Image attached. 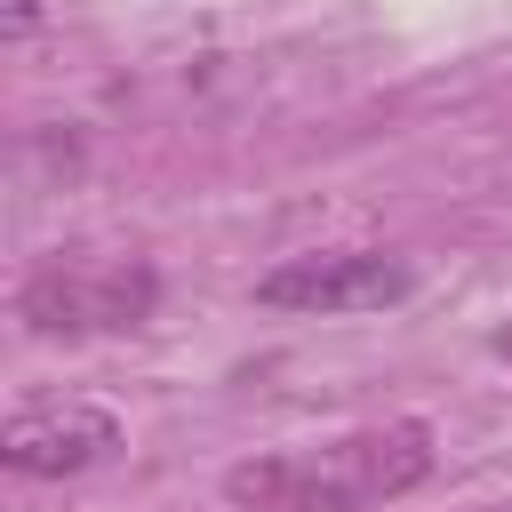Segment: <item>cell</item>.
Returning a JSON list of instances; mask_svg holds the SVG:
<instances>
[{
  "instance_id": "6da1fadb",
  "label": "cell",
  "mask_w": 512,
  "mask_h": 512,
  "mask_svg": "<svg viewBox=\"0 0 512 512\" xmlns=\"http://www.w3.org/2000/svg\"><path fill=\"white\" fill-rule=\"evenodd\" d=\"M424 480H432V424L392 416V424H360L336 440L240 456L224 472V504L232 512H368Z\"/></svg>"
},
{
  "instance_id": "7a4b0ae2",
  "label": "cell",
  "mask_w": 512,
  "mask_h": 512,
  "mask_svg": "<svg viewBox=\"0 0 512 512\" xmlns=\"http://www.w3.org/2000/svg\"><path fill=\"white\" fill-rule=\"evenodd\" d=\"M152 296L160 280L136 256H48L24 280L16 312L32 320V336H112V328H144Z\"/></svg>"
},
{
  "instance_id": "3957f363",
  "label": "cell",
  "mask_w": 512,
  "mask_h": 512,
  "mask_svg": "<svg viewBox=\"0 0 512 512\" xmlns=\"http://www.w3.org/2000/svg\"><path fill=\"white\" fill-rule=\"evenodd\" d=\"M416 288V264L392 248H312V256H280L272 272H256V304L264 312H304V320H344V312H384Z\"/></svg>"
},
{
  "instance_id": "277c9868",
  "label": "cell",
  "mask_w": 512,
  "mask_h": 512,
  "mask_svg": "<svg viewBox=\"0 0 512 512\" xmlns=\"http://www.w3.org/2000/svg\"><path fill=\"white\" fill-rule=\"evenodd\" d=\"M112 456H120V416L96 400H40V408H16L0 432V464L16 480H72Z\"/></svg>"
},
{
  "instance_id": "5b68a950",
  "label": "cell",
  "mask_w": 512,
  "mask_h": 512,
  "mask_svg": "<svg viewBox=\"0 0 512 512\" xmlns=\"http://www.w3.org/2000/svg\"><path fill=\"white\" fill-rule=\"evenodd\" d=\"M32 16H40V0H8V40H24V32H32Z\"/></svg>"
},
{
  "instance_id": "8992f818",
  "label": "cell",
  "mask_w": 512,
  "mask_h": 512,
  "mask_svg": "<svg viewBox=\"0 0 512 512\" xmlns=\"http://www.w3.org/2000/svg\"><path fill=\"white\" fill-rule=\"evenodd\" d=\"M488 352H496V360H512V320H504V328L488 336Z\"/></svg>"
}]
</instances>
